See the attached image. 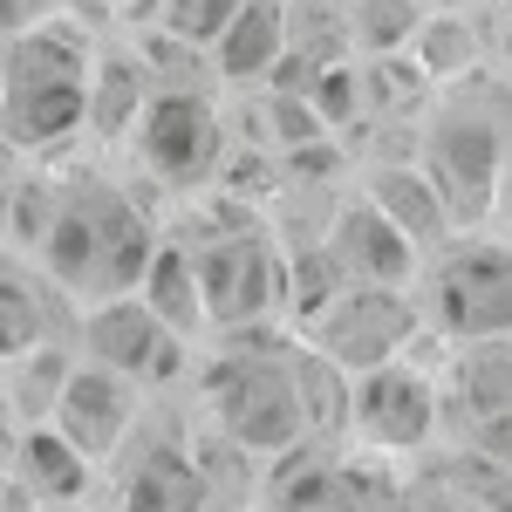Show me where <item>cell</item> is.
Here are the masks:
<instances>
[{"mask_svg": "<svg viewBox=\"0 0 512 512\" xmlns=\"http://www.w3.org/2000/svg\"><path fill=\"white\" fill-rule=\"evenodd\" d=\"M294 55V14H287V0H246L233 21H226V35L212 41V76L219 82H267Z\"/></svg>", "mask_w": 512, "mask_h": 512, "instance_id": "14", "label": "cell"}, {"mask_svg": "<svg viewBox=\"0 0 512 512\" xmlns=\"http://www.w3.org/2000/svg\"><path fill=\"white\" fill-rule=\"evenodd\" d=\"M417 301H424L431 335H444L451 349L506 342L512 335V233L458 226L437 253H424Z\"/></svg>", "mask_w": 512, "mask_h": 512, "instance_id": "4", "label": "cell"}, {"mask_svg": "<svg viewBox=\"0 0 512 512\" xmlns=\"http://www.w3.org/2000/svg\"><path fill=\"white\" fill-rule=\"evenodd\" d=\"M192 396L205 403V424L246 458H280L315 437L301 390V335L280 342L267 328H226L219 349L198 362Z\"/></svg>", "mask_w": 512, "mask_h": 512, "instance_id": "1", "label": "cell"}, {"mask_svg": "<svg viewBox=\"0 0 512 512\" xmlns=\"http://www.w3.org/2000/svg\"><path fill=\"white\" fill-rule=\"evenodd\" d=\"M431 335L417 287H335L328 301L301 308V342H315L349 376H369Z\"/></svg>", "mask_w": 512, "mask_h": 512, "instance_id": "7", "label": "cell"}, {"mask_svg": "<svg viewBox=\"0 0 512 512\" xmlns=\"http://www.w3.org/2000/svg\"><path fill=\"white\" fill-rule=\"evenodd\" d=\"M246 0H164V14H158V28L164 35H178V41H192V48H205L212 55V41L226 35V21H233Z\"/></svg>", "mask_w": 512, "mask_h": 512, "instance_id": "19", "label": "cell"}, {"mask_svg": "<svg viewBox=\"0 0 512 512\" xmlns=\"http://www.w3.org/2000/svg\"><path fill=\"white\" fill-rule=\"evenodd\" d=\"M151 308H158L178 335H212V301H205V274H198L192 246H178V239H164L158 260H151V274H144V287H137Z\"/></svg>", "mask_w": 512, "mask_h": 512, "instance_id": "17", "label": "cell"}, {"mask_svg": "<svg viewBox=\"0 0 512 512\" xmlns=\"http://www.w3.org/2000/svg\"><path fill=\"white\" fill-rule=\"evenodd\" d=\"M158 219L151 205L137 198V185H117V178H69L62 192V212H55V233L35 260L76 294L82 308L89 301H117V294H137L151 260H158Z\"/></svg>", "mask_w": 512, "mask_h": 512, "instance_id": "2", "label": "cell"}, {"mask_svg": "<svg viewBox=\"0 0 512 512\" xmlns=\"http://www.w3.org/2000/svg\"><path fill=\"white\" fill-rule=\"evenodd\" d=\"M76 362H82L76 342H48V349L7 355V431H21V424H55V403L69 390Z\"/></svg>", "mask_w": 512, "mask_h": 512, "instance_id": "16", "label": "cell"}, {"mask_svg": "<svg viewBox=\"0 0 512 512\" xmlns=\"http://www.w3.org/2000/svg\"><path fill=\"white\" fill-rule=\"evenodd\" d=\"M192 260L205 274V301H212V328H267L274 308L294 294L287 253L260 233L246 212H226L219 226H205L192 239Z\"/></svg>", "mask_w": 512, "mask_h": 512, "instance_id": "9", "label": "cell"}, {"mask_svg": "<svg viewBox=\"0 0 512 512\" xmlns=\"http://www.w3.org/2000/svg\"><path fill=\"white\" fill-rule=\"evenodd\" d=\"M410 55H417V69L431 82H458L478 55H485V41H478L465 7H431L424 28H417V41H410Z\"/></svg>", "mask_w": 512, "mask_h": 512, "instance_id": "18", "label": "cell"}, {"mask_svg": "<svg viewBox=\"0 0 512 512\" xmlns=\"http://www.w3.org/2000/svg\"><path fill=\"white\" fill-rule=\"evenodd\" d=\"M451 431V396H444V362L396 355L383 369L355 376L349 396V437L376 458H424Z\"/></svg>", "mask_w": 512, "mask_h": 512, "instance_id": "6", "label": "cell"}, {"mask_svg": "<svg viewBox=\"0 0 512 512\" xmlns=\"http://www.w3.org/2000/svg\"><path fill=\"white\" fill-rule=\"evenodd\" d=\"M492 7H499V21H506V28H512V0H492Z\"/></svg>", "mask_w": 512, "mask_h": 512, "instance_id": "20", "label": "cell"}, {"mask_svg": "<svg viewBox=\"0 0 512 512\" xmlns=\"http://www.w3.org/2000/svg\"><path fill=\"white\" fill-rule=\"evenodd\" d=\"M369 198L417 239V253H437L444 239L458 233V212L444 205V192H437V178L424 164H376L369 171Z\"/></svg>", "mask_w": 512, "mask_h": 512, "instance_id": "15", "label": "cell"}, {"mask_svg": "<svg viewBox=\"0 0 512 512\" xmlns=\"http://www.w3.org/2000/svg\"><path fill=\"white\" fill-rule=\"evenodd\" d=\"M424 7H465V0H424Z\"/></svg>", "mask_w": 512, "mask_h": 512, "instance_id": "21", "label": "cell"}, {"mask_svg": "<svg viewBox=\"0 0 512 512\" xmlns=\"http://www.w3.org/2000/svg\"><path fill=\"white\" fill-rule=\"evenodd\" d=\"M144 417H151V390L130 383V376L110 369V362H89V355L76 362L69 390H62V403H55V431L69 437V444H82L103 472L123 458V444L144 431Z\"/></svg>", "mask_w": 512, "mask_h": 512, "instance_id": "12", "label": "cell"}, {"mask_svg": "<svg viewBox=\"0 0 512 512\" xmlns=\"http://www.w3.org/2000/svg\"><path fill=\"white\" fill-rule=\"evenodd\" d=\"M96 458L69 444V437L55 431V424H21V431H7V485L14 492H28V506L35 512H76L89 492H96Z\"/></svg>", "mask_w": 512, "mask_h": 512, "instance_id": "13", "label": "cell"}, {"mask_svg": "<svg viewBox=\"0 0 512 512\" xmlns=\"http://www.w3.org/2000/svg\"><path fill=\"white\" fill-rule=\"evenodd\" d=\"M76 349L89 362H110L123 369L130 383H144V390H192L198 376V342L192 335H178L171 321L144 301V294H117V301H89L82 308V328H76Z\"/></svg>", "mask_w": 512, "mask_h": 512, "instance_id": "10", "label": "cell"}, {"mask_svg": "<svg viewBox=\"0 0 512 512\" xmlns=\"http://www.w3.org/2000/svg\"><path fill=\"white\" fill-rule=\"evenodd\" d=\"M96 41L76 21H28L7 28V144L14 158H41L62 151L69 137L89 130V103H96Z\"/></svg>", "mask_w": 512, "mask_h": 512, "instance_id": "3", "label": "cell"}, {"mask_svg": "<svg viewBox=\"0 0 512 512\" xmlns=\"http://www.w3.org/2000/svg\"><path fill=\"white\" fill-rule=\"evenodd\" d=\"M130 158L158 192H178V198L205 192L226 164V123H219L212 89L158 82V96L144 103V117L130 130Z\"/></svg>", "mask_w": 512, "mask_h": 512, "instance_id": "8", "label": "cell"}, {"mask_svg": "<svg viewBox=\"0 0 512 512\" xmlns=\"http://www.w3.org/2000/svg\"><path fill=\"white\" fill-rule=\"evenodd\" d=\"M417 144H424L417 164L437 178V192L458 212V226L499 219V171H506L512 117H492L485 96H458V89H451L431 117H424Z\"/></svg>", "mask_w": 512, "mask_h": 512, "instance_id": "5", "label": "cell"}, {"mask_svg": "<svg viewBox=\"0 0 512 512\" xmlns=\"http://www.w3.org/2000/svg\"><path fill=\"white\" fill-rule=\"evenodd\" d=\"M110 492L117 512H205L219 506V485L205 472L198 444L185 431H171L158 417H144V431L123 444V458L110 465Z\"/></svg>", "mask_w": 512, "mask_h": 512, "instance_id": "11", "label": "cell"}]
</instances>
